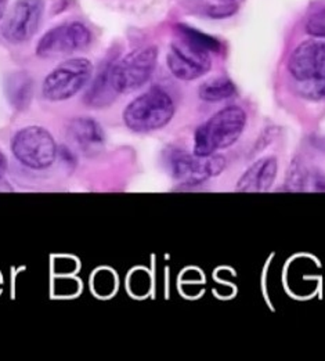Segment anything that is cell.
Returning a JSON list of instances; mask_svg holds the SVG:
<instances>
[{"instance_id":"cell-1","label":"cell","mask_w":325,"mask_h":361,"mask_svg":"<svg viewBox=\"0 0 325 361\" xmlns=\"http://www.w3.org/2000/svg\"><path fill=\"white\" fill-rule=\"evenodd\" d=\"M247 114L238 106H228L202 123L194 137V154L209 157L219 149L234 145L244 132Z\"/></svg>"},{"instance_id":"cell-2","label":"cell","mask_w":325,"mask_h":361,"mask_svg":"<svg viewBox=\"0 0 325 361\" xmlns=\"http://www.w3.org/2000/svg\"><path fill=\"white\" fill-rule=\"evenodd\" d=\"M173 114L175 104L171 96L159 87H152L125 109L123 121L130 130L145 133L166 126Z\"/></svg>"},{"instance_id":"cell-3","label":"cell","mask_w":325,"mask_h":361,"mask_svg":"<svg viewBox=\"0 0 325 361\" xmlns=\"http://www.w3.org/2000/svg\"><path fill=\"white\" fill-rule=\"evenodd\" d=\"M92 75L93 66L87 59L67 60L44 78L42 93L50 102L68 100L89 83Z\"/></svg>"},{"instance_id":"cell-4","label":"cell","mask_w":325,"mask_h":361,"mask_svg":"<svg viewBox=\"0 0 325 361\" xmlns=\"http://www.w3.org/2000/svg\"><path fill=\"white\" fill-rule=\"evenodd\" d=\"M158 50L145 46L130 51L112 66V86L118 94H129L145 85L155 70Z\"/></svg>"},{"instance_id":"cell-5","label":"cell","mask_w":325,"mask_h":361,"mask_svg":"<svg viewBox=\"0 0 325 361\" xmlns=\"http://www.w3.org/2000/svg\"><path fill=\"white\" fill-rule=\"evenodd\" d=\"M11 151L23 165L40 171L53 165L57 145L46 129L28 126L16 133L11 140Z\"/></svg>"},{"instance_id":"cell-6","label":"cell","mask_w":325,"mask_h":361,"mask_svg":"<svg viewBox=\"0 0 325 361\" xmlns=\"http://www.w3.org/2000/svg\"><path fill=\"white\" fill-rule=\"evenodd\" d=\"M171 173L176 180L185 185H198L219 176L226 168V158L221 155L197 157L180 148H172L168 157Z\"/></svg>"},{"instance_id":"cell-7","label":"cell","mask_w":325,"mask_h":361,"mask_svg":"<svg viewBox=\"0 0 325 361\" xmlns=\"http://www.w3.org/2000/svg\"><path fill=\"white\" fill-rule=\"evenodd\" d=\"M166 63L171 73L180 80L198 79L212 67L211 51L183 37L171 44Z\"/></svg>"},{"instance_id":"cell-8","label":"cell","mask_w":325,"mask_h":361,"mask_svg":"<svg viewBox=\"0 0 325 361\" xmlns=\"http://www.w3.org/2000/svg\"><path fill=\"white\" fill-rule=\"evenodd\" d=\"M44 13L43 0H17L6 14L1 35L14 44H21L37 34Z\"/></svg>"},{"instance_id":"cell-9","label":"cell","mask_w":325,"mask_h":361,"mask_svg":"<svg viewBox=\"0 0 325 361\" xmlns=\"http://www.w3.org/2000/svg\"><path fill=\"white\" fill-rule=\"evenodd\" d=\"M92 43V32L82 23H67L51 28L40 37L37 54L42 59H53L85 50Z\"/></svg>"},{"instance_id":"cell-10","label":"cell","mask_w":325,"mask_h":361,"mask_svg":"<svg viewBox=\"0 0 325 361\" xmlns=\"http://www.w3.org/2000/svg\"><path fill=\"white\" fill-rule=\"evenodd\" d=\"M289 73L298 80L325 82V39H312L300 43L289 59Z\"/></svg>"},{"instance_id":"cell-11","label":"cell","mask_w":325,"mask_h":361,"mask_svg":"<svg viewBox=\"0 0 325 361\" xmlns=\"http://www.w3.org/2000/svg\"><path fill=\"white\" fill-rule=\"evenodd\" d=\"M68 133L75 145L87 157L97 155L106 145L102 126L92 118H75Z\"/></svg>"},{"instance_id":"cell-12","label":"cell","mask_w":325,"mask_h":361,"mask_svg":"<svg viewBox=\"0 0 325 361\" xmlns=\"http://www.w3.org/2000/svg\"><path fill=\"white\" fill-rule=\"evenodd\" d=\"M278 164L274 157H267L255 162L237 183L240 192L269 191L277 178Z\"/></svg>"},{"instance_id":"cell-13","label":"cell","mask_w":325,"mask_h":361,"mask_svg":"<svg viewBox=\"0 0 325 361\" xmlns=\"http://www.w3.org/2000/svg\"><path fill=\"white\" fill-rule=\"evenodd\" d=\"M112 66L114 61L106 63L96 75L89 92L86 93L85 102L93 109H104L115 100L118 94L112 86Z\"/></svg>"},{"instance_id":"cell-14","label":"cell","mask_w":325,"mask_h":361,"mask_svg":"<svg viewBox=\"0 0 325 361\" xmlns=\"http://www.w3.org/2000/svg\"><path fill=\"white\" fill-rule=\"evenodd\" d=\"M286 185L289 191H325V176L317 169L307 168L305 164L293 161Z\"/></svg>"},{"instance_id":"cell-15","label":"cell","mask_w":325,"mask_h":361,"mask_svg":"<svg viewBox=\"0 0 325 361\" xmlns=\"http://www.w3.org/2000/svg\"><path fill=\"white\" fill-rule=\"evenodd\" d=\"M6 92L14 109H28L34 94L32 79L27 73H13L6 82Z\"/></svg>"},{"instance_id":"cell-16","label":"cell","mask_w":325,"mask_h":361,"mask_svg":"<svg viewBox=\"0 0 325 361\" xmlns=\"http://www.w3.org/2000/svg\"><path fill=\"white\" fill-rule=\"evenodd\" d=\"M237 89L231 79L227 76H216L204 82L198 89V96L201 100L208 103H217L227 100L235 94Z\"/></svg>"},{"instance_id":"cell-17","label":"cell","mask_w":325,"mask_h":361,"mask_svg":"<svg viewBox=\"0 0 325 361\" xmlns=\"http://www.w3.org/2000/svg\"><path fill=\"white\" fill-rule=\"evenodd\" d=\"M179 30H180V37H187L190 40H192L194 43L202 46L204 49L209 50L211 53L215 51L217 53L220 50V43L219 40H216L215 37H209L201 31H197L194 28H190V27H185V25H179Z\"/></svg>"},{"instance_id":"cell-18","label":"cell","mask_w":325,"mask_h":361,"mask_svg":"<svg viewBox=\"0 0 325 361\" xmlns=\"http://www.w3.org/2000/svg\"><path fill=\"white\" fill-rule=\"evenodd\" d=\"M299 90L305 97L312 100L325 99V82L323 80H302L299 82Z\"/></svg>"},{"instance_id":"cell-19","label":"cell","mask_w":325,"mask_h":361,"mask_svg":"<svg viewBox=\"0 0 325 361\" xmlns=\"http://www.w3.org/2000/svg\"><path fill=\"white\" fill-rule=\"evenodd\" d=\"M306 31L312 37H317V39H325V8L324 10H320L316 14H313L307 20Z\"/></svg>"},{"instance_id":"cell-20","label":"cell","mask_w":325,"mask_h":361,"mask_svg":"<svg viewBox=\"0 0 325 361\" xmlns=\"http://www.w3.org/2000/svg\"><path fill=\"white\" fill-rule=\"evenodd\" d=\"M237 8L238 6L237 4H231V3H227V4H220V6H214L208 10V14L214 18H226V17H230L233 16L234 13H237Z\"/></svg>"},{"instance_id":"cell-21","label":"cell","mask_w":325,"mask_h":361,"mask_svg":"<svg viewBox=\"0 0 325 361\" xmlns=\"http://www.w3.org/2000/svg\"><path fill=\"white\" fill-rule=\"evenodd\" d=\"M6 169H7V161H6V157L0 152V191H4V190H11L7 184V181L4 180V173H6Z\"/></svg>"},{"instance_id":"cell-22","label":"cell","mask_w":325,"mask_h":361,"mask_svg":"<svg viewBox=\"0 0 325 361\" xmlns=\"http://www.w3.org/2000/svg\"><path fill=\"white\" fill-rule=\"evenodd\" d=\"M7 1H8V0H0V18H1L3 14H4V10H6V7H7Z\"/></svg>"}]
</instances>
